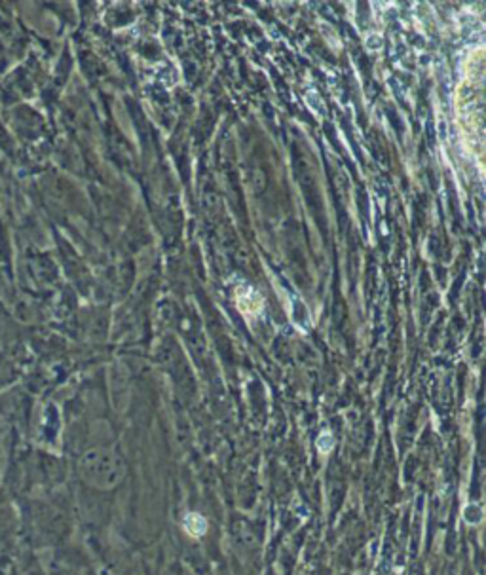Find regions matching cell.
<instances>
[{
	"mask_svg": "<svg viewBox=\"0 0 486 575\" xmlns=\"http://www.w3.org/2000/svg\"><path fill=\"white\" fill-rule=\"evenodd\" d=\"M182 526L194 537H200V535L207 532V520L202 515H198V513H188L184 516V520H182Z\"/></svg>",
	"mask_w": 486,
	"mask_h": 575,
	"instance_id": "2",
	"label": "cell"
},
{
	"mask_svg": "<svg viewBox=\"0 0 486 575\" xmlns=\"http://www.w3.org/2000/svg\"><path fill=\"white\" fill-rule=\"evenodd\" d=\"M80 473L86 482H90L95 488L107 490L120 484L125 469L114 454L107 450H93L82 458Z\"/></svg>",
	"mask_w": 486,
	"mask_h": 575,
	"instance_id": "1",
	"label": "cell"
}]
</instances>
